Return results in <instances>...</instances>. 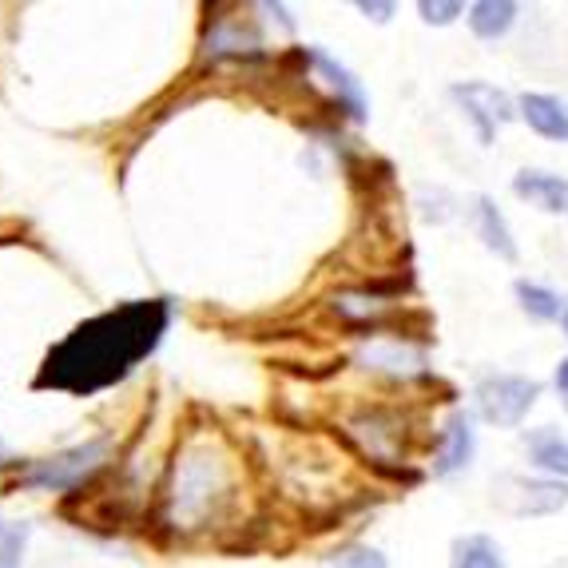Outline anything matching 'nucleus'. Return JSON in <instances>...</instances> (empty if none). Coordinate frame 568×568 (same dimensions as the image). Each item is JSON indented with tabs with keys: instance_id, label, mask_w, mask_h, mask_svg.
I'll return each mask as SVG.
<instances>
[{
	"instance_id": "obj_1",
	"label": "nucleus",
	"mask_w": 568,
	"mask_h": 568,
	"mask_svg": "<svg viewBox=\"0 0 568 568\" xmlns=\"http://www.w3.org/2000/svg\"><path fill=\"white\" fill-rule=\"evenodd\" d=\"M171 326V303L168 298H140V303H123L115 311H104L80 323L60 346L44 358L37 386L40 389H64V394H95L115 382H123L152 358L155 346L163 342Z\"/></svg>"
},
{
	"instance_id": "obj_2",
	"label": "nucleus",
	"mask_w": 568,
	"mask_h": 568,
	"mask_svg": "<svg viewBox=\"0 0 568 568\" xmlns=\"http://www.w3.org/2000/svg\"><path fill=\"white\" fill-rule=\"evenodd\" d=\"M477 398V414L489 422V426L513 429L521 426L525 414L537 406L540 386L532 378H517V374H485L474 389Z\"/></svg>"
},
{
	"instance_id": "obj_3",
	"label": "nucleus",
	"mask_w": 568,
	"mask_h": 568,
	"mask_svg": "<svg viewBox=\"0 0 568 568\" xmlns=\"http://www.w3.org/2000/svg\"><path fill=\"white\" fill-rule=\"evenodd\" d=\"M108 457V442L104 437H95V442H84L77 449H64L57 457H44L29 469V474L20 477V485H29V489H77L84 477H92Z\"/></svg>"
},
{
	"instance_id": "obj_4",
	"label": "nucleus",
	"mask_w": 568,
	"mask_h": 568,
	"mask_svg": "<svg viewBox=\"0 0 568 568\" xmlns=\"http://www.w3.org/2000/svg\"><path fill=\"white\" fill-rule=\"evenodd\" d=\"M227 489V474L223 462H215L211 454H191L183 457V469H175V517H203L215 505V497H223Z\"/></svg>"
},
{
	"instance_id": "obj_5",
	"label": "nucleus",
	"mask_w": 568,
	"mask_h": 568,
	"mask_svg": "<svg viewBox=\"0 0 568 568\" xmlns=\"http://www.w3.org/2000/svg\"><path fill=\"white\" fill-rule=\"evenodd\" d=\"M454 100L465 108V115H469V123L477 128L481 143H489L493 132H497V128H505V123L513 120L509 95H505L501 88L485 84V80H474V84H457L454 88Z\"/></svg>"
},
{
	"instance_id": "obj_6",
	"label": "nucleus",
	"mask_w": 568,
	"mask_h": 568,
	"mask_svg": "<svg viewBox=\"0 0 568 568\" xmlns=\"http://www.w3.org/2000/svg\"><path fill=\"white\" fill-rule=\"evenodd\" d=\"M474 446H477L474 422H469V414H462V409H457V414L446 422V429H442V442H437L434 474L449 477V474H457V469H465V465H469V457H474Z\"/></svg>"
},
{
	"instance_id": "obj_7",
	"label": "nucleus",
	"mask_w": 568,
	"mask_h": 568,
	"mask_svg": "<svg viewBox=\"0 0 568 568\" xmlns=\"http://www.w3.org/2000/svg\"><path fill=\"white\" fill-rule=\"evenodd\" d=\"M517 108H521V120L529 123L537 135H545V140H557V143H568V104L560 100V95L525 92Z\"/></svg>"
},
{
	"instance_id": "obj_8",
	"label": "nucleus",
	"mask_w": 568,
	"mask_h": 568,
	"mask_svg": "<svg viewBox=\"0 0 568 568\" xmlns=\"http://www.w3.org/2000/svg\"><path fill=\"white\" fill-rule=\"evenodd\" d=\"M505 485L517 489V501L509 505L517 517H545V513H557L568 501V489L560 481H529V477H509Z\"/></svg>"
},
{
	"instance_id": "obj_9",
	"label": "nucleus",
	"mask_w": 568,
	"mask_h": 568,
	"mask_svg": "<svg viewBox=\"0 0 568 568\" xmlns=\"http://www.w3.org/2000/svg\"><path fill=\"white\" fill-rule=\"evenodd\" d=\"M513 191L521 195V200L537 203L540 211H568V183L560 175H549V171H521L517 180H513Z\"/></svg>"
},
{
	"instance_id": "obj_10",
	"label": "nucleus",
	"mask_w": 568,
	"mask_h": 568,
	"mask_svg": "<svg viewBox=\"0 0 568 568\" xmlns=\"http://www.w3.org/2000/svg\"><path fill=\"white\" fill-rule=\"evenodd\" d=\"M306 57H311L314 64H318V72H323V77L331 80V88L338 92V104L346 108V112H351L354 120H366V95H362L358 80H354L351 72H346V68H342L334 57H326L323 48H311Z\"/></svg>"
},
{
	"instance_id": "obj_11",
	"label": "nucleus",
	"mask_w": 568,
	"mask_h": 568,
	"mask_svg": "<svg viewBox=\"0 0 568 568\" xmlns=\"http://www.w3.org/2000/svg\"><path fill=\"white\" fill-rule=\"evenodd\" d=\"M513 20H517V4L513 0H477L474 9H469V29L481 40L505 37L513 29Z\"/></svg>"
},
{
	"instance_id": "obj_12",
	"label": "nucleus",
	"mask_w": 568,
	"mask_h": 568,
	"mask_svg": "<svg viewBox=\"0 0 568 568\" xmlns=\"http://www.w3.org/2000/svg\"><path fill=\"white\" fill-rule=\"evenodd\" d=\"M529 457L537 469H545V474H552V481H560V477H568V442L557 434V429H537V434H529Z\"/></svg>"
},
{
	"instance_id": "obj_13",
	"label": "nucleus",
	"mask_w": 568,
	"mask_h": 568,
	"mask_svg": "<svg viewBox=\"0 0 568 568\" xmlns=\"http://www.w3.org/2000/svg\"><path fill=\"white\" fill-rule=\"evenodd\" d=\"M477 231H481L489 251H497L501 258H517V243H513V235H509V223H505V215L497 211V203H493L489 195L477 200Z\"/></svg>"
},
{
	"instance_id": "obj_14",
	"label": "nucleus",
	"mask_w": 568,
	"mask_h": 568,
	"mask_svg": "<svg viewBox=\"0 0 568 568\" xmlns=\"http://www.w3.org/2000/svg\"><path fill=\"white\" fill-rule=\"evenodd\" d=\"M449 568H505V557H501V549H497V540L474 532V537L454 540V560H449Z\"/></svg>"
},
{
	"instance_id": "obj_15",
	"label": "nucleus",
	"mask_w": 568,
	"mask_h": 568,
	"mask_svg": "<svg viewBox=\"0 0 568 568\" xmlns=\"http://www.w3.org/2000/svg\"><path fill=\"white\" fill-rule=\"evenodd\" d=\"M517 298H521V311L532 314L537 323H552V318H565V303H560V294L549 291V286H540V283H529V278H521V283H517Z\"/></svg>"
},
{
	"instance_id": "obj_16",
	"label": "nucleus",
	"mask_w": 568,
	"mask_h": 568,
	"mask_svg": "<svg viewBox=\"0 0 568 568\" xmlns=\"http://www.w3.org/2000/svg\"><path fill=\"white\" fill-rule=\"evenodd\" d=\"M29 525L0 517V568H20L24 565V549H29Z\"/></svg>"
},
{
	"instance_id": "obj_17",
	"label": "nucleus",
	"mask_w": 568,
	"mask_h": 568,
	"mask_svg": "<svg viewBox=\"0 0 568 568\" xmlns=\"http://www.w3.org/2000/svg\"><path fill=\"white\" fill-rule=\"evenodd\" d=\"M326 568H386V557L369 545H342L323 560Z\"/></svg>"
},
{
	"instance_id": "obj_18",
	"label": "nucleus",
	"mask_w": 568,
	"mask_h": 568,
	"mask_svg": "<svg viewBox=\"0 0 568 568\" xmlns=\"http://www.w3.org/2000/svg\"><path fill=\"white\" fill-rule=\"evenodd\" d=\"M417 12H422L426 24H454V20L465 12V4H457V0H422Z\"/></svg>"
},
{
	"instance_id": "obj_19",
	"label": "nucleus",
	"mask_w": 568,
	"mask_h": 568,
	"mask_svg": "<svg viewBox=\"0 0 568 568\" xmlns=\"http://www.w3.org/2000/svg\"><path fill=\"white\" fill-rule=\"evenodd\" d=\"M358 12H366L369 20H378V24H386V20L394 17V4H378V0H374V4H369V0H362V4H358Z\"/></svg>"
},
{
	"instance_id": "obj_20",
	"label": "nucleus",
	"mask_w": 568,
	"mask_h": 568,
	"mask_svg": "<svg viewBox=\"0 0 568 568\" xmlns=\"http://www.w3.org/2000/svg\"><path fill=\"white\" fill-rule=\"evenodd\" d=\"M557 394H560V402H565V409H568V358L557 362Z\"/></svg>"
},
{
	"instance_id": "obj_21",
	"label": "nucleus",
	"mask_w": 568,
	"mask_h": 568,
	"mask_svg": "<svg viewBox=\"0 0 568 568\" xmlns=\"http://www.w3.org/2000/svg\"><path fill=\"white\" fill-rule=\"evenodd\" d=\"M560 326H565V338H568V311H565V318H560Z\"/></svg>"
},
{
	"instance_id": "obj_22",
	"label": "nucleus",
	"mask_w": 568,
	"mask_h": 568,
	"mask_svg": "<svg viewBox=\"0 0 568 568\" xmlns=\"http://www.w3.org/2000/svg\"><path fill=\"white\" fill-rule=\"evenodd\" d=\"M549 568H568V565H549Z\"/></svg>"
}]
</instances>
